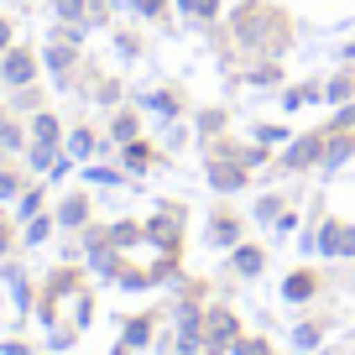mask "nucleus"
I'll use <instances>...</instances> for the list:
<instances>
[{
    "label": "nucleus",
    "instance_id": "nucleus-1",
    "mask_svg": "<svg viewBox=\"0 0 355 355\" xmlns=\"http://www.w3.org/2000/svg\"><path fill=\"white\" fill-rule=\"evenodd\" d=\"M235 355H261V345H256V340L251 345H235Z\"/></svg>",
    "mask_w": 355,
    "mask_h": 355
}]
</instances>
